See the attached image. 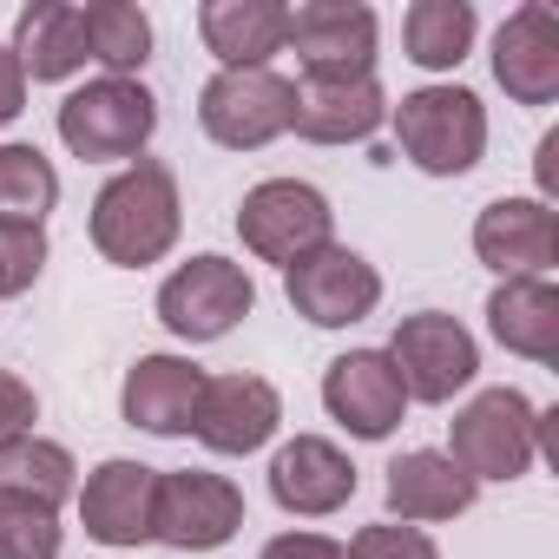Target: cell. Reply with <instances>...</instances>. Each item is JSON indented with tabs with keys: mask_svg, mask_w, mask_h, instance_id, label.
<instances>
[{
	"mask_svg": "<svg viewBox=\"0 0 559 559\" xmlns=\"http://www.w3.org/2000/svg\"><path fill=\"white\" fill-rule=\"evenodd\" d=\"M284 297H290V310L304 323L349 330V323L376 317V304H382V270L362 250H349V243H323V250H310V257H297L284 270Z\"/></svg>",
	"mask_w": 559,
	"mask_h": 559,
	"instance_id": "obj_10",
	"label": "cell"
},
{
	"mask_svg": "<svg viewBox=\"0 0 559 559\" xmlns=\"http://www.w3.org/2000/svg\"><path fill=\"white\" fill-rule=\"evenodd\" d=\"M250 310H257L250 270L230 263V257H217V250L178 263L165 284H158V323H165L178 343H224Z\"/></svg>",
	"mask_w": 559,
	"mask_h": 559,
	"instance_id": "obj_6",
	"label": "cell"
},
{
	"mask_svg": "<svg viewBox=\"0 0 559 559\" xmlns=\"http://www.w3.org/2000/svg\"><path fill=\"white\" fill-rule=\"evenodd\" d=\"M408 389V402H428V408H448L474 376H480V343L461 317L448 310H415L395 323L389 349H382Z\"/></svg>",
	"mask_w": 559,
	"mask_h": 559,
	"instance_id": "obj_8",
	"label": "cell"
},
{
	"mask_svg": "<svg viewBox=\"0 0 559 559\" xmlns=\"http://www.w3.org/2000/svg\"><path fill=\"white\" fill-rule=\"evenodd\" d=\"M243 526V487L211 474V467H178L158 474V500H152V539L171 552H217L230 546Z\"/></svg>",
	"mask_w": 559,
	"mask_h": 559,
	"instance_id": "obj_9",
	"label": "cell"
},
{
	"mask_svg": "<svg viewBox=\"0 0 559 559\" xmlns=\"http://www.w3.org/2000/svg\"><path fill=\"white\" fill-rule=\"evenodd\" d=\"M34 421H40V395L14 369H0V448L21 441V435H34Z\"/></svg>",
	"mask_w": 559,
	"mask_h": 559,
	"instance_id": "obj_31",
	"label": "cell"
},
{
	"mask_svg": "<svg viewBox=\"0 0 559 559\" xmlns=\"http://www.w3.org/2000/svg\"><path fill=\"white\" fill-rule=\"evenodd\" d=\"M21 112H27V73L8 53V40H0V126H14Z\"/></svg>",
	"mask_w": 559,
	"mask_h": 559,
	"instance_id": "obj_33",
	"label": "cell"
},
{
	"mask_svg": "<svg viewBox=\"0 0 559 559\" xmlns=\"http://www.w3.org/2000/svg\"><path fill=\"white\" fill-rule=\"evenodd\" d=\"M198 40L217 53V67H270L290 47V8L284 0H204Z\"/></svg>",
	"mask_w": 559,
	"mask_h": 559,
	"instance_id": "obj_21",
	"label": "cell"
},
{
	"mask_svg": "<svg viewBox=\"0 0 559 559\" xmlns=\"http://www.w3.org/2000/svg\"><path fill=\"white\" fill-rule=\"evenodd\" d=\"M493 80L513 106H552L559 99V14L546 0L513 8L493 34Z\"/></svg>",
	"mask_w": 559,
	"mask_h": 559,
	"instance_id": "obj_17",
	"label": "cell"
},
{
	"mask_svg": "<svg viewBox=\"0 0 559 559\" xmlns=\"http://www.w3.org/2000/svg\"><path fill=\"white\" fill-rule=\"evenodd\" d=\"M257 559H349L343 552V539H330V533H276V539H263V552Z\"/></svg>",
	"mask_w": 559,
	"mask_h": 559,
	"instance_id": "obj_32",
	"label": "cell"
},
{
	"mask_svg": "<svg viewBox=\"0 0 559 559\" xmlns=\"http://www.w3.org/2000/svg\"><path fill=\"white\" fill-rule=\"evenodd\" d=\"M487 330L507 356L559 362V284L552 276H500L487 297Z\"/></svg>",
	"mask_w": 559,
	"mask_h": 559,
	"instance_id": "obj_22",
	"label": "cell"
},
{
	"mask_svg": "<svg viewBox=\"0 0 559 559\" xmlns=\"http://www.w3.org/2000/svg\"><path fill=\"white\" fill-rule=\"evenodd\" d=\"M0 559H60V507L0 487Z\"/></svg>",
	"mask_w": 559,
	"mask_h": 559,
	"instance_id": "obj_28",
	"label": "cell"
},
{
	"mask_svg": "<svg viewBox=\"0 0 559 559\" xmlns=\"http://www.w3.org/2000/svg\"><path fill=\"white\" fill-rule=\"evenodd\" d=\"M270 500L297 520L343 513L356 500V461L330 435H297L270 454Z\"/></svg>",
	"mask_w": 559,
	"mask_h": 559,
	"instance_id": "obj_15",
	"label": "cell"
},
{
	"mask_svg": "<svg viewBox=\"0 0 559 559\" xmlns=\"http://www.w3.org/2000/svg\"><path fill=\"white\" fill-rule=\"evenodd\" d=\"M60 204V171L40 145L8 139L0 145V217H21V224H47V211Z\"/></svg>",
	"mask_w": 559,
	"mask_h": 559,
	"instance_id": "obj_27",
	"label": "cell"
},
{
	"mask_svg": "<svg viewBox=\"0 0 559 559\" xmlns=\"http://www.w3.org/2000/svg\"><path fill=\"white\" fill-rule=\"evenodd\" d=\"M533 171H539V204H552V198H559V132H546V139H539Z\"/></svg>",
	"mask_w": 559,
	"mask_h": 559,
	"instance_id": "obj_34",
	"label": "cell"
},
{
	"mask_svg": "<svg viewBox=\"0 0 559 559\" xmlns=\"http://www.w3.org/2000/svg\"><path fill=\"white\" fill-rule=\"evenodd\" d=\"M323 408L356 441H389L408 415V389H402V376L382 349H349L323 369Z\"/></svg>",
	"mask_w": 559,
	"mask_h": 559,
	"instance_id": "obj_13",
	"label": "cell"
},
{
	"mask_svg": "<svg viewBox=\"0 0 559 559\" xmlns=\"http://www.w3.org/2000/svg\"><path fill=\"white\" fill-rule=\"evenodd\" d=\"M546 448V415L520 389H480L454 421H448V461L480 487V480H520Z\"/></svg>",
	"mask_w": 559,
	"mask_h": 559,
	"instance_id": "obj_4",
	"label": "cell"
},
{
	"mask_svg": "<svg viewBox=\"0 0 559 559\" xmlns=\"http://www.w3.org/2000/svg\"><path fill=\"white\" fill-rule=\"evenodd\" d=\"M8 53L21 60L27 86H60V80H73V73H86V60H93L73 0H34V8H21Z\"/></svg>",
	"mask_w": 559,
	"mask_h": 559,
	"instance_id": "obj_23",
	"label": "cell"
},
{
	"mask_svg": "<svg viewBox=\"0 0 559 559\" xmlns=\"http://www.w3.org/2000/svg\"><path fill=\"white\" fill-rule=\"evenodd\" d=\"M382 21L362 0H304L290 8V53L304 80H376Z\"/></svg>",
	"mask_w": 559,
	"mask_h": 559,
	"instance_id": "obj_11",
	"label": "cell"
},
{
	"mask_svg": "<svg viewBox=\"0 0 559 559\" xmlns=\"http://www.w3.org/2000/svg\"><path fill=\"white\" fill-rule=\"evenodd\" d=\"M382 493H389V520H402V526H435V520H461L480 487H474L441 448H408V454L389 461Z\"/></svg>",
	"mask_w": 559,
	"mask_h": 559,
	"instance_id": "obj_20",
	"label": "cell"
},
{
	"mask_svg": "<svg viewBox=\"0 0 559 559\" xmlns=\"http://www.w3.org/2000/svg\"><path fill=\"white\" fill-rule=\"evenodd\" d=\"M237 237H243L250 257L290 270L297 257L336 243V211H330V198H323L317 185H304V178H263V185H250L243 204H237Z\"/></svg>",
	"mask_w": 559,
	"mask_h": 559,
	"instance_id": "obj_7",
	"label": "cell"
},
{
	"mask_svg": "<svg viewBox=\"0 0 559 559\" xmlns=\"http://www.w3.org/2000/svg\"><path fill=\"white\" fill-rule=\"evenodd\" d=\"M474 257L493 276H546L559 263V211L539 198H493L474 217Z\"/></svg>",
	"mask_w": 559,
	"mask_h": 559,
	"instance_id": "obj_16",
	"label": "cell"
},
{
	"mask_svg": "<svg viewBox=\"0 0 559 559\" xmlns=\"http://www.w3.org/2000/svg\"><path fill=\"white\" fill-rule=\"evenodd\" d=\"M86 27V53L106 67V80H139L152 60V14L132 0H86L80 8Z\"/></svg>",
	"mask_w": 559,
	"mask_h": 559,
	"instance_id": "obj_25",
	"label": "cell"
},
{
	"mask_svg": "<svg viewBox=\"0 0 559 559\" xmlns=\"http://www.w3.org/2000/svg\"><path fill=\"white\" fill-rule=\"evenodd\" d=\"M395 145L428 178H467L487 152V106L467 86H415L402 106H389Z\"/></svg>",
	"mask_w": 559,
	"mask_h": 559,
	"instance_id": "obj_2",
	"label": "cell"
},
{
	"mask_svg": "<svg viewBox=\"0 0 559 559\" xmlns=\"http://www.w3.org/2000/svg\"><path fill=\"white\" fill-rule=\"evenodd\" d=\"M93 250L119 270H145L158 257H171L178 230H185V204H178V171L158 158H132L119 165L99 198H93Z\"/></svg>",
	"mask_w": 559,
	"mask_h": 559,
	"instance_id": "obj_1",
	"label": "cell"
},
{
	"mask_svg": "<svg viewBox=\"0 0 559 559\" xmlns=\"http://www.w3.org/2000/svg\"><path fill=\"white\" fill-rule=\"evenodd\" d=\"M0 487H8V493H34L47 507H67L80 493V461L60 441H47V435H21V441L0 448Z\"/></svg>",
	"mask_w": 559,
	"mask_h": 559,
	"instance_id": "obj_26",
	"label": "cell"
},
{
	"mask_svg": "<svg viewBox=\"0 0 559 559\" xmlns=\"http://www.w3.org/2000/svg\"><path fill=\"white\" fill-rule=\"evenodd\" d=\"M389 126L382 80H297L290 132L310 145H362Z\"/></svg>",
	"mask_w": 559,
	"mask_h": 559,
	"instance_id": "obj_18",
	"label": "cell"
},
{
	"mask_svg": "<svg viewBox=\"0 0 559 559\" xmlns=\"http://www.w3.org/2000/svg\"><path fill=\"white\" fill-rule=\"evenodd\" d=\"M474 34H480L474 0H415L402 14V47L421 73H454L474 53Z\"/></svg>",
	"mask_w": 559,
	"mask_h": 559,
	"instance_id": "obj_24",
	"label": "cell"
},
{
	"mask_svg": "<svg viewBox=\"0 0 559 559\" xmlns=\"http://www.w3.org/2000/svg\"><path fill=\"white\" fill-rule=\"evenodd\" d=\"M198 395H204V369L191 356H139L119 382V415L158 441H178L191 435Z\"/></svg>",
	"mask_w": 559,
	"mask_h": 559,
	"instance_id": "obj_19",
	"label": "cell"
},
{
	"mask_svg": "<svg viewBox=\"0 0 559 559\" xmlns=\"http://www.w3.org/2000/svg\"><path fill=\"white\" fill-rule=\"evenodd\" d=\"M60 145L86 165H132L158 132V99L145 80H86L60 99Z\"/></svg>",
	"mask_w": 559,
	"mask_h": 559,
	"instance_id": "obj_3",
	"label": "cell"
},
{
	"mask_svg": "<svg viewBox=\"0 0 559 559\" xmlns=\"http://www.w3.org/2000/svg\"><path fill=\"white\" fill-rule=\"evenodd\" d=\"M343 552H349V559H441V546L428 539V526H402V520L362 526Z\"/></svg>",
	"mask_w": 559,
	"mask_h": 559,
	"instance_id": "obj_30",
	"label": "cell"
},
{
	"mask_svg": "<svg viewBox=\"0 0 559 559\" xmlns=\"http://www.w3.org/2000/svg\"><path fill=\"white\" fill-rule=\"evenodd\" d=\"M276 428H284V395H276V382H263V376H204L191 435L211 454H257V448L276 441Z\"/></svg>",
	"mask_w": 559,
	"mask_h": 559,
	"instance_id": "obj_14",
	"label": "cell"
},
{
	"mask_svg": "<svg viewBox=\"0 0 559 559\" xmlns=\"http://www.w3.org/2000/svg\"><path fill=\"white\" fill-rule=\"evenodd\" d=\"M47 270V224H21V217H0V304L27 297Z\"/></svg>",
	"mask_w": 559,
	"mask_h": 559,
	"instance_id": "obj_29",
	"label": "cell"
},
{
	"mask_svg": "<svg viewBox=\"0 0 559 559\" xmlns=\"http://www.w3.org/2000/svg\"><path fill=\"white\" fill-rule=\"evenodd\" d=\"M290 106L297 80H284L276 67H217L198 93V126L224 152H263L290 132Z\"/></svg>",
	"mask_w": 559,
	"mask_h": 559,
	"instance_id": "obj_5",
	"label": "cell"
},
{
	"mask_svg": "<svg viewBox=\"0 0 559 559\" xmlns=\"http://www.w3.org/2000/svg\"><path fill=\"white\" fill-rule=\"evenodd\" d=\"M80 526L93 546H112V552H132L152 539V500H158V467L132 461V454H112L99 461L86 480H80Z\"/></svg>",
	"mask_w": 559,
	"mask_h": 559,
	"instance_id": "obj_12",
	"label": "cell"
}]
</instances>
